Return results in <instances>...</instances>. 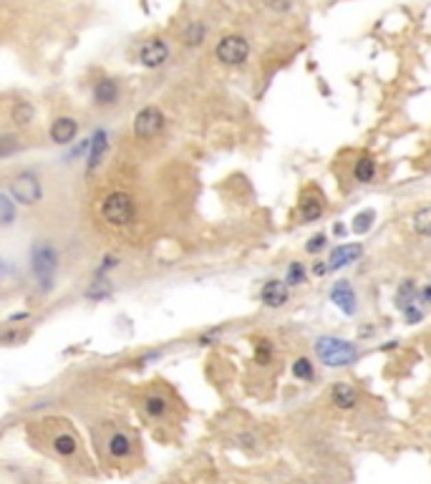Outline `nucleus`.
<instances>
[{
  "label": "nucleus",
  "mask_w": 431,
  "mask_h": 484,
  "mask_svg": "<svg viewBox=\"0 0 431 484\" xmlns=\"http://www.w3.org/2000/svg\"><path fill=\"white\" fill-rule=\"evenodd\" d=\"M28 267L36 280V290L40 295H48L56 290L58 270H61V252L51 240H36L28 252Z\"/></svg>",
  "instance_id": "obj_1"
},
{
  "label": "nucleus",
  "mask_w": 431,
  "mask_h": 484,
  "mask_svg": "<svg viewBox=\"0 0 431 484\" xmlns=\"http://www.w3.org/2000/svg\"><path fill=\"white\" fill-rule=\"evenodd\" d=\"M101 219L114 230H126L136 219V202L124 189H114L101 199Z\"/></svg>",
  "instance_id": "obj_2"
},
{
  "label": "nucleus",
  "mask_w": 431,
  "mask_h": 484,
  "mask_svg": "<svg viewBox=\"0 0 431 484\" xmlns=\"http://www.w3.org/2000/svg\"><path fill=\"white\" fill-rule=\"evenodd\" d=\"M8 195L13 197V202L18 207H36L43 202V177L36 169H21L13 174V180L8 182Z\"/></svg>",
  "instance_id": "obj_3"
},
{
  "label": "nucleus",
  "mask_w": 431,
  "mask_h": 484,
  "mask_svg": "<svg viewBox=\"0 0 431 484\" xmlns=\"http://www.w3.org/2000/svg\"><path fill=\"white\" fill-rule=\"evenodd\" d=\"M315 353L321 363L330 368H343L356 363L358 359V346L345 341V338H336V336H321L315 341Z\"/></svg>",
  "instance_id": "obj_4"
},
{
  "label": "nucleus",
  "mask_w": 431,
  "mask_h": 484,
  "mask_svg": "<svg viewBox=\"0 0 431 484\" xmlns=\"http://www.w3.org/2000/svg\"><path fill=\"white\" fill-rule=\"evenodd\" d=\"M134 136L139 141H151L157 139L159 134L167 129V117L164 111L149 104V106H144V109L136 111V117H134Z\"/></svg>",
  "instance_id": "obj_5"
},
{
  "label": "nucleus",
  "mask_w": 431,
  "mask_h": 484,
  "mask_svg": "<svg viewBox=\"0 0 431 484\" xmlns=\"http://www.w3.org/2000/svg\"><path fill=\"white\" fill-rule=\"evenodd\" d=\"M214 58L222 66H243L250 58V40L245 36H225L214 46Z\"/></svg>",
  "instance_id": "obj_6"
},
{
  "label": "nucleus",
  "mask_w": 431,
  "mask_h": 484,
  "mask_svg": "<svg viewBox=\"0 0 431 484\" xmlns=\"http://www.w3.org/2000/svg\"><path fill=\"white\" fill-rule=\"evenodd\" d=\"M136 61L144 66V69H162L167 61H169V43L159 36H151L139 46V53H136Z\"/></svg>",
  "instance_id": "obj_7"
},
{
  "label": "nucleus",
  "mask_w": 431,
  "mask_h": 484,
  "mask_svg": "<svg viewBox=\"0 0 431 484\" xmlns=\"http://www.w3.org/2000/svg\"><path fill=\"white\" fill-rule=\"evenodd\" d=\"M79 119L76 117H69V114H63V117H56L48 126V139L51 144L56 147H71L73 141L79 139Z\"/></svg>",
  "instance_id": "obj_8"
},
{
  "label": "nucleus",
  "mask_w": 431,
  "mask_h": 484,
  "mask_svg": "<svg viewBox=\"0 0 431 484\" xmlns=\"http://www.w3.org/2000/svg\"><path fill=\"white\" fill-rule=\"evenodd\" d=\"M109 149H111L109 132H106L103 126H99V129L91 134V149H88V156H86V174H94L96 169H101Z\"/></svg>",
  "instance_id": "obj_9"
},
{
  "label": "nucleus",
  "mask_w": 431,
  "mask_h": 484,
  "mask_svg": "<svg viewBox=\"0 0 431 484\" xmlns=\"http://www.w3.org/2000/svg\"><path fill=\"white\" fill-rule=\"evenodd\" d=\"M328 295H330V303L336 305L343 315H353V313L358 311V295H356V290H353V285L348 280L333 282V288H330Z\"/></svg>",
  "instance_id": "obj_10"
},
{
  "label": "nucleus",
  "mask_w": 431,
  "mask_h": 484,
  "mask_svg": "<svg viewBox=\"0 0 431 484\" xmlns=\"http://www.w3.org/2000/svg\"><path fill=\"white\" fill-rule=\"evenodd\" d=\"M119 96H121V86H119L116 78H99L94 84V88H91V101H94V106H99V109H109V106H114V104L119 101Z\"/></svg>",
  "instance_id": "obj_11"
},
{
  "label": "nucleus",
  "mask_w": 431,
  "mask_h": 484,
  "mask_svg": "<svg viewBox=\"0 0 431 484\" xmlns=\"http://www.w3.org/2000/svg\"><path fill=\"white\" fill-rule=\"evenodd\" d=\"M363 255V245L361 242H343V245H336L330 250L328 258V270H341V267L351 265Z\"/></svg>",
  "instance_id": "obj_12"
},
{
  "label": "nucleus",
  "mask_w": 431,
  "mask_h": 484,
  "mask_svg": "<svg viewBox=\"0 0 431 484\" xmlns=\"http://www.w3.org/2000/svg\"><path fill=\"white\" fill-rule=\"evenodd\" d=\"M260 300L267 308H282L291 300V288L285 285V280H267L260 290Z\"/></svg>",
  "instance_id": "obj_13"
},
{
  "label": "nucleus",
  "mask_w": 431,
  "mask_h": 484,
  "mask_svg": "<svg viewBox=\"0 0 431 484\" xmlns=\"http://www.w3.org/2000/svg\"><path fill=\"white\" fill-rule=\"evenodd\" d=\"M325 212V204H323V195L318 189H310L300 197V219L303 222H315V219L323 217Z\"/></svg>",
  "instance_id": "obj_14"
},
{
  "label": "nucleus",
  "mask_w": 431,
  "mask_h": 484,
  "mask_svg": "<svg viewBox=\"0 0 431 484\" xmlns=\"http://www.w3.org/2000/svg\"><path fill=\"white\" fill-rule=\"evenodd\" d=\"M106 452H109L111 459L124 461L134 454V439L126 434V431H114L106 441Z\"/></svg>",
  "instance_id": "obj_15"
},
{
  "label": "nucleus",
  "mask_w": 431,
  "mask_h": 484,
  "mask_svg": "<svg viewBox=\"0 0 431 484\" xmlns=\"http://www.w3.org/2000/svg\"><path fill=\"white\" fill-rule=\"evenodd\" d=\"M330 401H333V407L343 409V411H348V409H356V407H358V391L353 389L351 383L338 381L336 386L330 389Z\"/></svg>",
  "instance_id": "obj_16"
},
{
  "label": "nucleus",
  "mask_w": 431,
  "mask_h": 484,
  "mask_svg": "<svg viewBox=\"0 0 431 484\" xmlns=\"http://www.w3.org/2000/svg\"><path fill=\"white\" fill-rule=\"evenodd\" d=\"M10 121L13 126L18 129H28V126L36 121V106L31 101H25V99H18L13 106H10Z\"/></svg>",
  "instance_id": "obj_17"
},
{
  "label": "nucleus",
  "mask_w": 431,
  "mask_h": 484,
  "mask_svg": "<svg viewBox=\"0 0 431 484\" xmlns=\"http://www.w3.org/2000/svg\"><path fill=\"white\" fill-rule=\"evenodd\" d=\"M51 444H53V452L61 457V459H71L73 454L79 452V439L73 437L71 431H61V434H56L51 439Z\"/></svg>",
  "instance_id": "obj_18"
},
{
  "label": "nucleus",
  "mask_w": 431,
  "mask_h": 484,
  "mask_svg": "<svg viewBox=\"0 0 431 484\" xmlns=\"http://www.w3.org/2000/svg\"><path fill=\"white\" fill-rule=\"evenodd\" d=\"M114 295V285H111L109 278H94L91 285L84 290V298L91 300V303H101V300H109Z\"/></svg>",
  "instance_id": "obj_19"
},
{
  "label": "nucleus",
  "mask_w": 431,
  "mask_h": 484,
  "mask_svg": "<svg viewBox=\"0 0 431 484\" xmlns=\"http://www.w3.org/2000/svg\"><path fill=\"white\" fill-rule=\"evenodd\" d=\"M141 409H144V414L149 419H164L167 411H169V401L162 394H149L141 401Z\"/></svg>",
  "instance_id": "obj_20"
},
{
  "label": "nucleus",
  "mask_w": 431,
  "mask_h": 484,
  "mask_svg": "<svg viewBox=\"0 0 431 484\" xmlns=\"http://www.w3.org/2000/svg\"><path fill=\"white\" fill-rule=\"evenodd\" d=\"M18 222V204L8 192H0V230H10Z\"/></svg>",
  "instance_id": "obj_21"
},
{
  "label": "nucleus",
  "mask_w": 431,
  "mask_h": 484,
  "mask_svg": "<svg viewBox=\"0 0 431 484\" xmlns=\"http://www.w3.org/2000/svg\"><path fill=\"white\" fill-rule=\"evenodd\" d=\"M353 177L356 182H361V184H371L373 177H376V159L373 156H361L356 167H353Z\"/></svg>",
  "instance_id": "obj_22"
},
{
  "label": "nucleus",
  "mask_w": 431,
  "mask_h": 484,
  "mask_svg": "<svg viewBox=\"0 0 431 484\" xmlns=\"http://www.w3.org/2000/svg\"><path fill=\"white\" fill-rule=\"evenodd\" d=\"M416 298H419L416 282L404 280L399 288H396V308H399V311H406L408 305H416Z\"/></svg>",
  "instance_id": "obj_23"
},
{
  "label": "nucleus",
  "mask_w": 431,
  "mask_h": 484,
  "mask_svg": "<svg viewBox=\"0 0 431 484\" xmlns=\"http://www.w3.org/2000/svg\"><path fill=\"white\" fill-rule=\"evenodd\" d=\"M411 230H414L419 237H431V204L416 210L414 215H411Z\"/></svg>",
  "instance_id": "obj_24"
},
{
  "label": "nucleus",
  "mask_w": 431,
  "mask_h": 484,
  "mask_svg": "<svg viewBox=\"0 0 431 484\" xmlns=\"http://www.w3.org/2000/svg\"><path fill=\"white\" fill-rule=\"evenodd\" d=\"M204 38H207V25L199 23V21H195V23L187 25V31H184V43H187L189 48L202 46Z\"/></svg>",
  "instance_id": "obj_25"
},
{
  "label": "nucleus",
  "mask_w": 431,
  "mask_h": 484,
  "mask_svg": "<svg viewBox=\"0 0 431 484\" xmlns=\"http://www.w3.org/2000/svg\"><path fill=\"white\" fill-rule=\"evenodd\" d=\"M23 149L16 134H0V159H10Z\"/></svg>",
  "instance_id": "obj_26"
},
{
  "label": "nucleus",
  "mask_w": 431,
  "mask_h": 484,
  "mask_svg": "<svg viewBox=\"0 0 431 484\" xmlns=\"http://www.w3.org/2000/svg\"><path fill=\"white\" fill-rule=\"evenodd\" d=\"M373 222H376V212H373V210H363V212H358V215L353 217L351 230L356 234H366L371 227H373Z\"/></svg>",
  "instance_id": "obj_27"
},
{
  "label": "nucleus",
  "mask_w": 431,
  "mask_h": 484,
  "mask_svg": "<svg viewBox=\"0 0 431 484\" xmlns=\"http://www.w3.org/2000/svg\"><path fill=\"white\" fill-rule=\"evenodd\" d=\"M273 356H275V348L267 338L255 341V363H258V366H270V363H273Z\"/></svg>",
  "instance_id": "obj_28"
},
{
  "label": "nucleus",
  "mask_w": 431,
  "mask_h": 484,
  "mask_svg": "<svg viewBox=\"0 0 431 484\" xmlns=\"http://www.w3.org/2000/svg\"><path fill=\"white\" fill-rule=\"evenodd\" d=\"M293 376H295V378H300V381H313V378H315L313 361L306 359V356L295 359V361H293Z\"/></svg>",
  "instance_id": "obj_29"
},
{
  "label": "nucleus",
  "mask_w": 431,
  "mask_h": 484,
  "mask_svg": "<svg viewBox=\"0 0 431 484\" xmlns=\"http://www.w3.org/2000/svg\"><path fill=\"white\" fill-rule=\"evenodd\" d=\"M88 149H91V136L81 139L79 144L73 141V144H71V149H69V154L63 156V162H66V165H73V162H79V159H86Z\"/></svg>",
  "instance_id": "obj_30"
},
{
  "label": "nucleus",
  "mask_w": 431,
  "mask_h": 484,
  "mask_svg": "<svg viewBox=\"0 0 431 484\" xmlns=\"http://www.w3.org/2000/svg\"><path fill=\"white\" fill-rule=\"evenodd\" d=\"M308 278L306 267H303V263H298V260H293L291 265H288V275H285V285L288 288H298V285H303Z\"/></svg>",
  "instance_id": "obj_31"
},
{
  "label": "nucleus",
  "mask_w": 431,
  "mask_h": 484,
  "mask_svg": "<svg viewBox=\"0 0 431 484\" xmlns=\"http://www.w3.org/2000/svg\"><path fill=\"white\" fill-rule=\"evenodd\" d=\"M119 265H121V258L114 255V252H106L101 258V265L94 270V278H109V273H114Z\"/></svg>",
  "instance_id": "obj_32"
},
{
  "label": "nucleus",
  "mask_w": 431,
  "mask_h": 484,
  "mask_svg": "<svg viewBox=\"0 0 431 484\" xmlns=\"http://www.w3.org/2000/svg\"><path fill=\"white\" fill-rule=\"evenodd\" d=\"M328 237H325V234L323 232H318V234H313V237H310V240L306 242V250L310 252V255H318V252L323 250V247H325V245H328Z\"/></svg>",
  "instance_id": "obj_33"
},
{
  "label": "nucleus",
  "mask_w": 431,
  "mask_h": 484,
  "mask_svg": "<svg viewBox=\"0 0 431 484\" xmlns=\"http://www.w3.org/2000/svg\"><path fill=\"white\" fill-rule=\"evenodd\" d=\"M220 333H222V328L204 330V333H199V336H197V346H214L217 341H220Z\"/></svg>",
  "instance_id": "obj_34"
},
{
  "label": "nucleus",
  "mask_w": 431,
  "mask_h": 484,
  "mask_svg": "<svg viewBox=\"0 0 431 484\" xmlns=\"http://www.w3.org/2000/svg\"><path fill=\"white\" fill-rule=\"evenodd\" d=\"M401 313H404V320H406L408 326H416V323H421V318H423V311L419 308V303L408 305L406 311H401Z\"/></svg>",
  "instance_id": "obj_35"
},
{
  "label": "nucleus",
  "mask_w": 431,
  "mask_h": 484,
  "mask_svg": "<svg viewBox=\"0 0 431 484\" xmlns=\"http://www.w3.org/2000/svg\"><path fill=\"white\" fill-rule=\"evenodd\" d=\"M23 338H25V336L21 333V330L10 326L8 330H3V333H0V343H21Z\"/></svg>",
  "instance_id": "obj_36"
},
{
  "label": "nucleus",
  "mask_w": 431,
  "mask_h": 484,
  "mask_svg": "<svg viewBox=\"0 0 431 484\" xmlns=\"http://www.w3.org/2000/svg\"><path fill=\"white\" fill-rule=\"evenodd\" d=\"M265 5L275 13H288L293 8V0H265Z\"/></svg>",
  "instance_id": "obj_37"
},
{
  "label": "nucleus",
  "mask_w": 431,
  "mask_h": 484,
  "mask_svg": "<svg viewBox=\"0 0 431 484\" xmlns=\"http://www.w3.org/2000/svg\"><path fill=\"white\" fill-rule=\"evenodd\" d=\"M10 273H13V267H10V263H8V260H5V258H3V255H0V285H3V282L8 280Z\"/></svg>",
  "instance_id": "obj_38"
},
{
  "label": "nucleus",
  "mask_w": 431,
  "mask_h": 484,
  "mask_svg": "<svg viewBox=\"0 0 431 484\" xmlns=\"http://www.w3.org/2000/svg\"><path fill=\"white\" fill-rule=\"evenodd\" d=\"M28 318H31V313L28 311H18V313H10L5 323H8V326H16V323H23V320H28Z\"/></svg>",
  "instance_id": "obj_39"
},
{
  "label": "nucleus",
  "mask_w": 431,
  "mask_h": 484,
  "mask_svg": "<svg viewBox=\"0 0 431 484\" xmlns=\"http://www.w3.org/2000/svg\"><path fill=\"white\" fill-rule=\"evenodd\" d=\"M164 356V351H147L144 356H139V363L141 366H147V363H151V361H159Z\"/></svg>",
  "instance_id": "obj_40"
},
{
  "label": "nucleus",
  "mask_w": 431,
  "mask_h": 484,
  "mask_svg": "<svg viewBox=\"0 0 431 484\" xmlns=\"http://www.w3.org/2000/svg\"><path fill=\"white\" fill-rule=\"evenodd\" d=\"M237 441H240V446H252L255 441H258V439L252 437V434H240V437H237Z\"/></svg>",
  "instance_id": "obj_41"
},
{
  "label": "nucleus",
  "mask_w": 431,
  "mask_h": 484,
  "mask_svg": "<svg viewBox=\"0 0 431 484\" xmlns=\"http://www.w3.org/2000/svg\"><path fill=\"white\" fill-rule=\"evenodd\" d=\"M421 298H423V303H429V308H431V282L426 285V288H423Z\"/></svg>",
  "instance_id": "obj_42"
}]
</instances>
